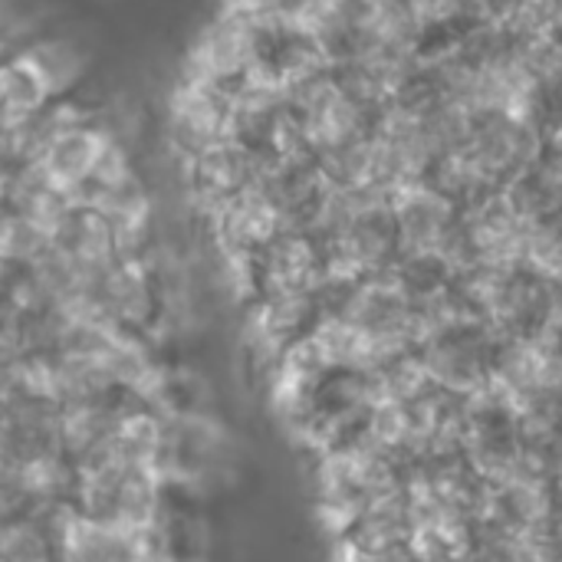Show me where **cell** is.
<instances>
[{"label":"cell","instance_id":"obj_7","mask_svg":"<svg viewBox=\"0 0 562 562\" xmlns=\"http://www.w3.org/2000/svg\"><path fill=\"white\" fill-rule=\"evenodd\" d=\"M0 524H3V520H0Z\"/></svg>","mask_w":562,"mask_h":562},{"label":"cell","instance_id":"obj_2","mask_svg":"<svg viewBox=\"0 0 562 562\" xmlns=\"http://www.w3.org/2000/svg\"><path fill=\"white\" fill-rule=\"evenodd\" d=\"M221 461H224V438L207 418L178 412L158 422V451H155L158 477L201 481L211 477Z\"/></svg>","mask_w":562,"mask_h":562},{"label":"cell","instance_id":"obj_6","mask_svg":"<svg viewBox=\"0 0 562 562\" xmlns=\"http://www.w3.org/2000/svg\"><path fill=\"white\" fill-rule=\"evenodd\" d=\"M145 562H171V560H168V557H158V553H151V557H148Z\"/></svg>","mask_w":562,"mask_h":562},{"label":"cell","instance_id":"obj_1","mask_svg":"<svg viewBox=\"0 0 562 562\" xmlns=\"http://www.w3.org/2000/svg\"><path fill=\"white\" fill-rule=\"evenodd\" d=\"M158 471L132 461H95L79 468L76 477V514L151 530L158 510Z\"/></svg>","mask_w":562,"mask_h":562},{"label":"cell","instance_id":"obj_5","mask_svg":"<svg viewBox=\"0 0 562 562\" xmlns=\"http://www.w3.org/2000/svg\"><path fill=\"white\" fill-rule=\"evenodd\" d=\"M405 3H408V13H412L418 30L451 23L464 7V0H405Z\"/></svg>","mask_w":562,"mask_h":562},{"label":"cell","instance_id":"obj_3","mask_svg":"<svg viewBox=\"0 0 562 562\" xmlns=\"http://www.w3.org/2000/svg\"><path fill=\"white\" fill-rule=\"evenodd\" d=\"M155 553L151 530L105 524L82 514H72L59 537L63 562H145Z\"/></svg>","mask_w":562,"mask_h":562},{"label":"cell","instance_id":"obj_4","mask_svg":"<svg viewBox=\"0 0 562 562\" xmlns=\"http://www.w3.org/2000/svg\"><path fill=\"white\" fill-rule=\"evenodd\" d=\"M0 562H53V537L33 517L0 524Z\"/></svg>","mask_w":562,"mask_h":562}]
</instances>
